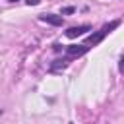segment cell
<instances>
[{
  "label": "cell",
  "mask_w": 124,
  "mask_h": 124,
  "mask_svg": "<svg viewBox=\"0 0 124 124\" xmlns=\"http://www.w3.org/2000/svg\"><path fill=\"white\" fill-rule=\"evenodd\" d=\"M8 2H17V0H8Z\"/></svg>",
  "instance_id": "7"
},
{
  "label": "cell",
  "mask_w": 124,
  "mask_h": 124,
  "mask_svg": "<svg viewBox=\"0 0 124 124\" xmlns=\"http://www.w3.org/2000/svg\"><path fill=\"white\" fill-rule=\"evenodd\" d=\"M70 124H72V122H70Z\"/></svg>",
  "instance_id": "8"
},
{
  "label": "cell",
  "mask_w": 124,
  "mask_h": 124,
  "mask_svg": "<svg viewBox=\"0 0 124 124\" xmlns=\"http://www.w3.org/2000/svg\"><path fill=\"white\" fill-rule=\"evenodd\" d=\"M87 50H89V45H70V46H66V52L70 56H81Z\"/></svg>",
  "instance_id": "3"
},
{
  "label": "cell",
  "mask_w": 124,
  "mask_h": 124,
  "mask_svg": "<svg viewBox=\"0 0 124 124\" xmlns=\"http://www.w3.org/2000/svg\"><path fill=\"white\" fill-rule=\"evenodd\" d=\"M39 19L45 21V23H48V25H54V27H60L64 23V17L62 16H56V14H41Z\"/></svg>",
  "instance_id": "2"
},
{
  "label": "cell",
  "mask_w": 124,
  "mask_h": 124,
  "mask_svg": "<svg viewBox=\"0 0 124 124\" xmlns=\"http://www.w3.org/2000/svg\"><path fill=\"white\" fill-rule=\"evenodd\" d=\"M89 29H91L89 25H78V27H70V29L66 31V37H70V39H76V37H79V35L87 33Z\"/></svg>",
  "instance_id": "4"
},
{
  "label": "cell",
  "mask_w": 124,
  "mask_h": 124,
  "mask_svg": "<svg viewBox=\"0 0 124 124\" xmlns=\"http://www.w3.org/2000/svg\"><path fill=\"white\" fill-rule=\"evenodd\" d=\"M72 12H76V8H74V6H68V8H64V10H62V14H60V16H66V14H72Z\"/></svg>",
  "instance_id": "5"
},
{
  "label": "cell",
  "mask_w": 124,
  "mask_h": 124,
  "mask_svg": "<svg viewBox=\"0 0 124 124\" xmlns=\"http://www.w3.org/2000/svg\"><path fill=\"white\" fill-rule=\"evenodd\" d=\"M118 25H120V19H114V21H110L108 25H103L97 33H93V35H89V37H87V45H97V43H101V41H103V39H105L112 29H116Z\"/></svg>",
  "instance_id": "1"
},
{
  "label": "cell",
  "mask_w": 124,
  "mask_h": 124,
  "mask_svg": "<svg viewBox=\"0 0 124 124\" xmlns=\"http://www.w3.org/2000/svg\"><path fill=\"white\" fill-rule=\"evenodd\" d=\"M39 2H41V0H27V4H29V6H37Z\"/></svg>",
  "instance_id": "6"
}]
</instances>
